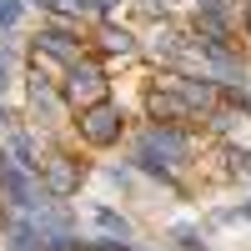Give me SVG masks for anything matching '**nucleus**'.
<instances>
[{
    "label": "nucleus",
    "mask_w": 251,
    "mask_h": 251,
    "mask_svg": "<svg viewBox=\"0 0 251 251\" xmlns=\"http://www.w3.org/2000/svg\"><path fill=\"white\" fill-rule=\"evenodd\" d=\"M166 91H176L181 100H191V106H211L216 100V86H206V80L196 86L191 75H166Z\"/></svg>",
    "instance_id": "obj_7"
},
{
    "label": "nucleus",
    "mask_w": 251,
    "mask_h": 251,
    "mask_svg": "<svg viewBox=\"0 0 251 251\" xmlns=\"http://www.w3.org/2000/svg\"><path fill=\"white\" fill-rule=\"evenodd\" d=\"M191 151V141H186L181 131H171V126H156V131H146L141 136V146H136V161L146 166V171H171V166Z\"/></svg>",
    "instance_id": "obj_1"
},
{
    "label": "nucleus",
    "mask_w": 251,
    "mask_h": 251,
    "mask_svg": "<svg viewBox=\"0 0 251 251\" xmlns=\"http://www.w3.org/2000/svg\"><path fill=\"white\" fill-rule=\"evenodd\" d=\"M75 60H86V50H80V40L71 30H46L35 40V66L40 71H60V66H75Z\"/></svg>",
    "instance_id": "obj_2"
},
{
    "label": "nucleus",
    "mask_w": 251,
    "mask_h": 251,
    "mask_svg": "<svg viewBox=\"0 0 251 251\" xmlns=\"http://www.w3.org/2000/svg\"><path fill=\"white\" fill-rule=\"evenodd\" d=\"M40 166H46V191L50 196H71V191H80V176H86V171H80V161H71V156H50V161H40Z\"/></svg>",
    "instance_id": "obj_6"
},
{
    "label": "nucleus",
    "mask_w": 251,
    "mask_h": 251,
    "mask_svg": "<svg viewBox=\"0 0 251 251\" xmlns=\"http://www.w3.org/2000/svg\"><path fill=\"white\" fill-rule=\"evenodd\" d=\"M80 251H126L121 241H106V246H80Z\"/></svg>",
    "instance_id": "obj_13"
},
{
    "label": "nucleus",
    "mask_w": 251,
    "mask_h": 251,
    "mask_svg": "<svg viewBox=\"0 0 251 251\" xmlns=\"http://www.w3.org/2000/svg\"><path fill=\"white\" fill-rule=\"evenodd\" d=\"M0 201H10V206H20V211H30V206L40 201V191H35V171H25V166L10 161V156H0Z\"/></svg>",
    "instance_id": "obj_3"
},
{
    "label": "nucleus",
    "mask_w": 251,
    "mask_h": 251,
    "mask_svg": "<svg viewBox=\"0 0 251 251\" xmlns=\"http://www.w3.org/2000/svg\"><path fill=\"white\" fill-rule=\"evenodd\" d=\"M66 96L75 100L80 111H86V106H100V100H106V71L91 66V60H75L71 75H66Z\"/></svg>",
    "instance_id": "obj_4"
},
{
    "label": "nucleus",
    "mask_w": 251,
    "mask_h": 251,
    "mask_svg": "<svg viewBox=\"0 0 251 251\" xmlns=\"http://www.w3.org/2000/svg\"><path fill=\"white\" fill-rule=\"evenodd\" d=\"M96 221H100V231H111L116 241H126V236H131V226H126L116 211H106V206H100V211H96Z\"/></svg>",
    "instance_id": "obj_11"
},
{
    "label": "nucleus",
    "mask_w": 251,
    "mask_h": 251,
    "mask_svg": "<svg viewBox=\"0 0 251 251\" xmlns=\"http://www.w3.org/2000/svg\"><path fill=\"white\" fill-rule=\"evenodd\" d=\"M246 25H251V15H246Z\"/></svg>",
    "instance_id": "obj_16"
},
{
    "label": "nucleus",
    "mask_w": 251,
    "mask_h": 251,
    "mask_svg": "<svg viewBox=\"0 0 251 251\" xmlns=\"http://www.w3.org/2000/svg\"><path fill=\"white\" fill-rule=\"evenodd\" d=\"M100 46H106L111 55H131V50H136V40L126 35V30H100Z\"/></svg>",
    "instance_id": "obj_9"
},
{
    "label": "nucleus",
    "mask_w": 251,
    "mask_h": 251,
    "mask_svg": "<svg viewBox=\"0 0 251 251\" xmlns=\"http://www.w3.org/2000/svg\"><path fill=\"white\" fill-rule=\"evenodd\" d=\"M10 80V60H5V50H0V86Z\"/></svg>",
    "instance_id": "obj_14"
},
{
    "label": "nucleus",
    "mask_w": 251,
    "mask_h": 251,
    "mask_svg": "<svg viewBox=\"0 0 251 251\" xmlns=\"http://www.w3.org/2000/svg\"><path fill=\"white\" fill-rule=\"evenodd\" d=\"M196 106L191 100H181L176 91H151V116L156 121H181V116H191Z\"/></svg>",
    "instance_id": "obj_8"
},
{
    "label": "nucleus",
    "mask_w": 251,
    "mask_h": 251,
    "mask_svg": "<svg viewBox=\"0 0 251 251\" xmlns=\"http://www.w3.org/2000/svg\"><path fill=\"white\" fill-rule=\"evenodd\" d=\"M30 106L46 116V121L55 116V96H50V86H46V80H35V86H30Z\"/></svg>",
    "instance_id": "obj_10"
},
{
    "label": "nucleus",
    "mask_w": 251,
    "mask_h": 251,
    "mask_svg": "<svg viewBox=\"0 0 251 251\" xmlns=\"http://www.w3.org/2000/svg\"><path fill=\"white\" fill-rule=\"evenodd\" d=\"M20 20V0H0V25H15Z\"/></svg>",
    "instance_id": "obj_12"
},
{
    "label": "nucleus",
    "mask_w": 251,
    "mask_h": 251,
    "mask_svg": "<svg viewBox=\"0 0 251 251\" xmlns=\"http://www.w3.org/2000/svg\"><path fill=\"white\" fill-rule=\"evenodd\" d=\"M80 136H86L91 146H111V141H121V111L116 106H86L80 111Z\"/></svg>",
    "instance_id": "obj_5"
},
{
    "label": "nucleus",
    "mask_w": 251,
    "mask_h": 251,
    "mask_svg": "<svg viewBox=\"0 0 251 251\" xmlns=\"http://www.w3.org/2000/svg\"><path fill=\"white\" fill-rule=\"evenodd\" d=\"M116 0H86V10H111Z\"/></svg>",
    "instance_id": "obj_15"
}]
</instances>
